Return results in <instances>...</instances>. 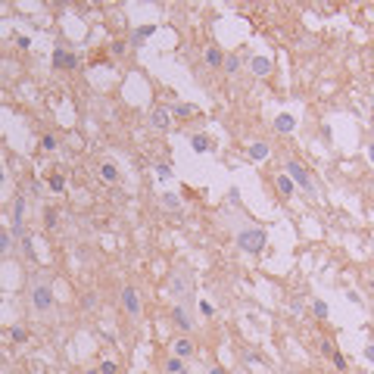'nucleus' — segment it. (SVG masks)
Instances as JSON below:
<instances>
[{"label":"nucleus","instance_id":"2eb2a0df","mask_svg":"<svg viewBox=\"0 0 374 374\" xmlns=\"http://www.w3.org/2000/svg\"><path fill=\"white\" fill-rule=\"evenodd\" d=\"M162 371H166V374H187V365H184V359L169 356V359H166V365H162Z\"/></svg>","mask_w":374,"mask_h":374},{"label":"nucleus","instance_id":"f257e3e1","mask_svg":"<svg viewBox=\"0 0 374 374\" xmlns=\"http://www.w3.org/2000/svg\"><path fill=\"white\" fill-rule=\"evenodd\" d=\"M28 302H31V309L38 312L41 318H50L53 309H56L53 287H47V284H31V290H28Z\"/></svg>","mask_w":374,"mask_h":374},{"label":"nucleus","instance_id":"a878e982","mask_svg":"<svg viewBox=\"0 0 374 374\" xmlns=\"http://www.w3.org/2000/svg\"><path fill=\"white\" fill-rule=\"evenodd\" d=\"M275 128H278V131H293V115H278Z\"/></svg>","mask_w":374,"mask_h":374},{"label":"nucleus","instance_id":"412c9836","mask_svg":"<svg viewBox=\"0 0 374 374\" xmlns=\"http://www.w3.org/2000/svg\"><path fill=\"white\" fill-rule=\"evenodd\" d=\"M47 187H50L53 193H63L66 190V178L63 175H50V178H47Z\"/></svg>","mask_w":374,"mask_h":374},{"label":"nucleus","instance_id":"7ed1b4c3","mask_svg":"<svg viewBox=\"0 0 374 374\" xmlns=\"http://www.w3.org/2000/svg\"><path fill=\"white\" fill-rule=\"evenodd\" d=\"M287 178L293 181L296 187H302V190H306L309 196H315V184H312V178H309V172H306V166H302V162H296V159H290L287 162Z\"/></svg>","mask_w":374,"mask_h":374},{"label":"nucleus","instance_id":"6e6552de","mask_svg":"<svg viewBox=\"0 0 374 374\" xmlns=\"http://www.w3.org/2000/svg\"><path fill=\"white\" fill-rule=\"evenodd\" d=\"M150 128H153V131H169L172 128V112L169 109H153V115H150Z\"/></svg>","mask_w":374,"mask_h":374},{"label":"nucleus","instance_id":"4468645a","mask_svg":"<svg viewBox=\"0 0 374 374\" xmlns=\"http://www.w3.org/2000/svg\"><path fill=\"white\" fill-rule=\"evenodd\" d=\"M13 231H6V228H0V259H6L9 253H13Z\"/></svg>","mask_w":374,"mask_h":374},{"label":"nucleus","instance_id":"9d476101","mask_svg":"<svg viewBox=\"0 0 374 374\" xmlns=\"http://www.w3.org/2000/svg\"><path fill=\"white\" fill-rule=\"evenodd\" d=\"M53 66H56V69H75V66H78V56L69 53V50H63V47H56V50H53Z\"/></svg>","mask_w":374,"mask_h":374},{"label":"nucleus","instance_id":"ddd939ff","mask_svg":"<svg viewBox=\"0 0 374 374\" xmlns=\"http://www.w3.org/2000/svg\"><path fill=\"white\" fill-rule=\"evenodd\" d=\"M196 353V346L187 340V337H178V340L172 343V356H178V359H190Z\"/></svg>","mask_w":374,"mask_h":374},{"label":"nucleus","instance_id":"b1692460","mask_svg":"<svg viewBox=\"0 0 374 374\" xmlns=\"http://www.w3.org/2000/svg\"><path fill=\"white\" fill-rule=\"evenodd\" d=\"M150 34H153V25H140V28H134L131 41H134V44H144V38H150Z\"/></svg>","mask_w":374,"mask_h":374},{"label":"nucleus","instance_id":"f8f14e48","mask_svg":"<svg viewBox=\"0 0 374 374\" xmlns=\"http://www.w3.org/2000/svg\"><path fill=\"white\" fill-rule=\"evenodd\" d=\"M250 72H253L256 78L272 75V60H268V56H253V60H250Z\"/></svg>","mask_w":374,"mask_h":374},{"label":"nucleus","instance_id":"79ce46f5","mask_svg":"<svg viewBox=\"0 0 374 374\" xmlns=\"http://www.w3.org/2000/svg\"><path fill=\"white\" fill-rule=\"evenodd\" d=\"M85 374H100V371H97V368H88V371H85Z\"/></svg>","mask_w":374,"mask_h":374},{"label":"nucleus","instance_id":"c756f323","mask_svg":"<svg viewBox=\"0 0 374 374\" xmlns=\"http://www.w3.org/2000/svg\"><path fill=\"white\" fill-rule=\"evenodd\" d=\"M331 359H334V368H337V371H346V368H349V365H346V356L340 353V349H337Z\"/></svg>","mask_w":374,"mask_h":374},{"label":"nucleus","instance_id":"6ab92c4d","mask_svg":"<svg viewBox=\"0 0 374 374\" xmlns=\"http://www.w3.org/2000/svg\"><path fill=\"white\" fill-rule=\"evenodd\" d=\"M100 175H103V181H109V184L119 181V169H115L112 162H103V166H100Z\"/></svg>","mask_w":374,"mask_h":374},{"label":"nucleus","instance_id":"1a4fd4ad","mask_svg":"<svg viewBox=\"0 0 374 374\" xmlns=\"http://www.w3.org/2000/svg\"><path fill=\"white\" fill-rule=\"evenodd\" d=\"M172 321H175V327H181L184 334H190V331H193V318L187 315L184 306H175V309H172Z\"/></svg>","mask_w":374,"mask_h":374},{"label":"nucleus","instance_id":"58836bf2","mask_svg":"<svg viewBox=\"0 0 374 374\" xmlns=\"http://www.w3.org/2000/svg\"><path fill=\"white\" fill-rule=\"evenodd\" d=\"M368 159L374 162V140H371V144H368Z\"/></svg>","mask_w":374,"mask_h":374},{"label":"nucleus","instance_id":"c85d7f7f","mask_svg":"<svg viewBox=\"0 0 374 374\" xmlns=\"http://www.w3.org/2000/svg\"><path fill=\"white\" fill-rule=\"evenodd\" d=\"M250 156H253V159H265V156H268V144H253V147H250Z\"/></svg>","mask_w":374,"mask_h":374},{"label":"nucleus","instance_id":"bb28decb","mask_svg":"<svg viewBox=\"0 0 374 374\" xmlns=\"http://www.w3.org/2000/svg\"><path fill=\"white\" fill-rule=\"evenodd\" d=\"M97 371H100V374H119V365H115L112 359H103L100 365H97Z\"/></svg>","mask_w":374,"mask_h":374},{"label":"nucleus","instance_id":"e433bc0d","mask_svg":"<svg viewBox=\"0 0 374 374\" xmlns=\"http://www.w3.org/2000/svg\"><path fill=\"white\" fill-rule=\"evenodd\" d=\"M365 359H368L371 365H374V343H368V346H365Z\"/></svg>","mask_w":374,"mask_h":374},{"label":"nucleus","instance_id":"5701e85b","mask_svg":"<svg viewBox=\"0 0 374 374\" xmlns=\"http://www.w3.org/2000/svg\"><path fill=\"white\" fill-rule=\"evenodd\" d=\"M56 147H60V140H56V134H44V137H41V150H44V153H53Z\"/></svg>","mask_w":374,"mask_h":374},{"label":"nucleus","instance_id":"cd10ccee","mask_svg":"<svg viewBox=\"0 0 374 374\" xmlns=\"http://www.w3.org/2000/svg\"><path fill=\"white\" fill-rule=\"evenodd\" d=\"M162 206H166V209H175V212H178V209H181V200H178L175 193H162Z\"/></svg>","mask_w":374,"mask_h":374},{"label":"nucleus","instance_id":"dca6fc26","mask_svg":"<svg viewBox=\"0 0 374 374\" xmlns=\"http://www.w3.org/2000/svg\"><path fill=\"white\" fill-rule=\"evenodd\" d=\"M169 112H172V119H193V112H196V109H193V106H187V103H175Z\"/></svg>","mask_w":374,"mask_h":374},{"label":"nucleus","instance_id":"393cba45","mask_svg":"<svg viewBox=\"0 0 374 374\" xmlns=\"http://www.w3.org/2000/svg\"><path fill=\"white\" fill-rule=\"evenodd\" d=\"M44 225H47V228H56V225H60V212L47 206V209H44Z\"/></svg>","mask_w":374,"mask_h":374},{"label":"nucleus","instance_id":"f704fd0d","mask_svg":"<svg viewBox=\"0 0 374 374\" xmlns=\"http://www.w3.org/2000/svg\"><path fill=\"white\" fill-rule=\"evenodd\" d=\"M228 200H231L234 206H240V193H237V187H231V190H228Z\"/></svg>","mask_w":374,"mask_h":374},{"label":"nucleus","instance_id":"72a5a7b5","mask_svg":"<svg viewBox=\"0 0 374 374\" xmlns=\"http://www.w3.org/2000/svg\"><path fill=\"white\" fill-rule=\"evenodd\" d=\"M156 172H159V178H162V181H169V178H172V169L166 166V162H162V166H159Z\"/></svg>","mask_w":374,"mask_h":374},{"label":"nucleus","instance_id":"473e14b6","mask_svg":"<svg viewBox=\"0 0 374 374\" xmlns=\"http://www.w3.org/2000/svg\"><path fill=\"white\" fill-rule=\"evenodd\" d=\"M125 50H128L125 41H115V44H112V53H115V56H125Z\"/></svg>","mask_w":374,"mask_h":374},{"label":"nucleus","instance_id":"ea45409f","mask_svg":"<svg viewBox=\"0 0 374 374\" xmlns=\"http://www.w3.org/2000/svg\"><path fill=\"white\" fill-rule=\"evenodd\" d=\"M209 374H225V368H209Z\"/></svg>","mask_w":374,"mask_h":374},{"label":"nucleus","instance_id":"a211bd4d","mask_svg":"<svg viewBox=\"0 0 374 374\" xmlns=\"http://www.w3.org/2000/svg\"><path fill=\"white\" fill-rule=\"evenodd\" d=\"M278 190H280V196H293L296 193V184L287 178V175H280L278 178Z\"/></svg>","mask_w":374,"mask_h":374},{"label":"nucleus","instance_id":"f3484780","mask_svg":"<svg viewBox=\"0 0 374 374\" xmlns=\"http://www.w3.org/2000/svg\"><path fill=\"white\" fill-rule=\"evenodd\" d=\"M9 340H13V343H25L28 340V327L25 324H13V327H9Z\"/></svg>","mask_w":374,"mask_h":374},{"label":"nucleus","instance_id":"a19ab883","mask_svg":"<svg viewBox=\"0 0 374 374\" xmlns=\"http://www.w3.org/2000/svg\"><path fill=\"white\" fill-rule=\"evenodd\" d=\"M368 290H371V293H374V278H371V280H368Z\"/></svg>","mask_w":374,"mask_h":374},{"label":"nucleus","instance_id":"9b49d317","mask_svg":"<svg viewBox=\"0 0 374 374\" xmlns=\"http://www.w3.org/2000/svg\"><path fill=\"white\" fill-rule=\"evenodd\" d=\"M190 150H193V153H212L215 140L209 137V134H190Z\"/></svg>","mask_w":374,"mask_h":374},{"label":"nucleus","instance_id":"37998d69","mask_svg":"<svg viewBox=\"0 0 374 374\" xmlns=\"http://www.w3.org/2000/svg\"><path fill=\"white\" fill-rule=\"evenodd\" d=\"M6 181V172H0V184H3Z\"/></svg>","mask_w":374,"mask_h":374},{"label":"nucleus","instance_id":"c9c22d12","mask_svg":"<svg viewBox=\"0 0 374 374\" xmlns=\"http://www.w3.org/2000/svg\"><path fill=\"white\" fill-rule=\"evenodd\" d=\"M243 362H247V365H262L259 356H243Z\"/></svg>","mask_w":374,"mask_h":374},{"label":"nucleus","instance_id":"0eeeda50","mask_svg":"<svg viewBox=\"0 0 374 374\" xmlns=\"http://www.w3.org/2000/svg\"><path fill=\"white\" fill-rule=\"evenodd\" d=\"M172 293L175 296H181V299H187V296H190V275H187V272H175V278H172Z\"/></svg>","mask_w":374,"mask_h":374},{"label":"nucleus","instance_id":"4c0bfd02","mask_svg":"<svg viewBox=\"0 0 374 374\" xmlns=\"http://www.w3.org/2000/svg\"><path fill=\"white\" fill-rule=\"evenodd\" d=\"M16 44H19V47H22V50H25V47H28V44H31V41H28V38H25V34H19V38H16Z\"/></svg>","mask_w":374,"mask_h":374},{"label":"nucleus","instance_id":"7c9ffc66","mask_svg":"<svg viewBox=\"0 0 374 374\" xmlns=\"http://www.w3.org/2000/svg\"><path fill=\"white\" fill-rule=\"evenodd\" d=\"M318 349H321V356H324V359H327V356H334V353H337V346H334L331 340H327V337H324V340L318 343Z\"/></svg>","mask_w":374,"mask_h":374},{"label":"nucleus","instance_id":"f03ea898","mask_svg":"<svg viewBox=\"0 0 374 374\" xmlns=\"http://www.w3.org/2000/svg\"><path fill=\"white\" fill-rule=\"evenodd\" d=\"M265 243H268L265 228H243V231H237V247L243 253H250V256H259L265 250Z\"/></svg>","mask_w":374,"mask_h":374},{"label":"nucleus","instance_id":"4be33fe9","mask_svg":"<svg viewBox=\"0 0 374 374\" xmlns=\"http://www.w3.org/2000/svg\"><path fill=\"white\" fill-rule=\"evenodd\" d=\"M312 312H315V318H321V321H324L327 315H331V306H327L324 299H315V302H312Z\"/></svg>","mask_w":374,"mask_h":374},{"label":"nucleus","instance_id":"2f4dec72","mask_svg":"<svg viewBox=\"0 0 374 374\" xmlns=\"http://www.w3.org/2000/svg\"><path fill=\"white\" fill-rule=\"evenodd\" d=\"M200 315H203V318H212V315H215V309H212V302H206V299H200Z\"/></svg>","mask_w":374,"mask_h":374},{"label":"nucleus","instance_id":"39448f33","mask_svg":"<svg viewBox=\"0 0 374 374\" xmlns=\"http://www.w3.org/2000/svg\"><path fill=\"white\" fill-rule=\"evenodd\" d=\"M13 237H25V196H16L13 200Z\"/></svg>","mask_w":374,"mask_h":374},{"label":"nucleus","instance_id":"20e7f679","mask_svg":"<svg viewBox=\"0 0 374 374\" xmlns=\"http://www.w3.org/2000/svg\"><path fill=\"white\" fill-rule=\"evenodd\" d=\"M122 309L131 315V318H140V312H144V302H140V293H137V287H122Z\"/></svg>","mask_w":374,"mask_h":374},{"label":"nucleus","instance_id":"423d86ee","mask_svg":"<svg viewBox=\"0 0 374 374\" xmlns=\"http://www.w3.org/2000/svg\"><path fill=\"white\" fill-rule=\"evenodd\" d=\"M203 66H209V69H221L225 66V53H221L218 44H209L203 50Z\"/></svg>","mask_w":374,"mask_h":374},{"label":"nucleus","instance_id":"aec40b11","mask_svg":"<svg viewBox=\"0 0 374 374\" xmlns=\"http://www.w3.org/2000/svg\"><path fill=\"white\" fill-rule=\"evenodd\" d=\"M221 69H225L228 75H237V72H240V56H237V53H228V56H225V66H221Z\"/></svg>","mask_w":374,"mask_h":374}]
</instances>
